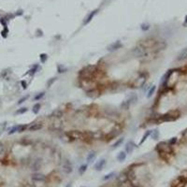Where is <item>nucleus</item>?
Instances as JSON below:
<instances>
[{"label":"nucleus","instance_id":"nucleus-35","mask_svg":"<svg viewBox=\"0 0 187 187\" xmlns=\"http://www.w3.org/2000/svg\"><path fill=\"white\" fill-rule=\"evenodd\" d=\"M29 96H30L29 94H27V95H24L23 97H22V98H21V99H20V100H19L18 103H17V104H18V105H21V104H23V102H25V101L27 100L28 98H29Z\"/></svg>","mask_w":187,"mask_h":187},{"label":"nucleus","instance_id":"nucleus-37","mask_svg":"<svg viewBox=\"0 0 187 187\" xmlns=\"http://www.w3.org/2000/svg\"><path fill=\"white\" fill-rule=\"evenodd\" d=\"M45 95V93L44 92H42V93H39L38 94H37L35 97H34V100H39V99H41L43 96Z\"/></svg>","mask_w":187,"mask_h":187},{"label":"nucleus","instance_id":"nucleus-32","mask_svg":"<svg viewBox=\"0 0 187 187\" xmlns=\"http://www.w3.org/2000/svg\"><path fill=\"white\" fill-rule=\"evenodd\" d=\"M152 137H153V139L154 140H158V138H159V131L156 129V130H154V131H152Z\"/></svg>","mask_w":187,"mask_h":187},{"label":"nucleus","instance_id":"nucleus-42","mask_svg":"<svg viewBox=\"0 0 187 187\" xmlns=\"http://www.w3.org/2000/svg\"><path fill=\"white\" fill-rule=\"evenodd\" d=\"M8 33H9V30H8V28H5L4 30L1 32V35H2V37H7V36H8Z\"/></svg>","mask_w":187,"mask_h":187},{"label":"nucleus","instance_id":"nucleus-15","mask_svg":"<svg viewBox=\"0 0 187 187\" xmlns=\"http://www.w3.org/2000/svg\"><path fill=\"white\" fill-rule=\"evenodd\" d=\"M187 59V48L183 49L179 52V54L177 56V61H184Z\"/></svg>","mask_w":187,"mask_h":187},{"label":"nucleus","instance_id":"nucleus-2","mask_svg":"<svg viewBox=\"0 0 187 187\" xmlns=\"http://www.w3.org/2000/svg\"><path fill=\"white\" fill-rule=\"evenodd\" d=\"M132 53H133L134 57L137 58V59H144V58H146L147 55H148L147 50L144 49V48H142V47L139 46V45L133 49Z\"/></svg>","mask_w":187,"mask_h":187},{"label":"nucleus","instance_id":"nucleus-31","mask_svg":"<svg viewBox=\"0 0 187 187\" xmlns=\"http://www.w3.org/2000/svg\"><path fill=\"white\" fill-rule=\"evenodd\" d=\"M39 58H40V62H41L42 64H44V63H46L47 59H48V55H47L46 53H41L39 55Z\"/></svg>","mask_w":187,"mask_h":187},{"label":"nucleus","instance_id":"nucleus-22","mask_svg":"<svg viewBox=\"0 0 187 187\" xmlns=\"http://www.w3.org/2000/svg\"><path fill=\"white\" fill-rule=\"evenodd\" d=\"M155 89H156V86H155V85H153L152 87H150L149 91H148V93H147V97L150 98L153 96V94H154V92H155Z\"/></svg>","mask_w":187,"mask_h":187},{"label":"nucleus","instance_id":"nucleus-3","mask_svg":"<svg viewBox=\"0 0 187 187\" xmlns=\"http://www.w3.org/2000/svg\"><path fill=\"white\" fill-rule=\"evenodd\" d=\"M67 135L69 136L70 139L72 140H87V136L85 132L79 130H72L67 132Z\"/></svg>","mask_w":187,"mask_h":187},{"label":"nucleus","instance_id":"nucleus-34","mask_svg":"<svg viewBox=\"0 0 187 187\" xmlns=\"http://www.w3.org/2000/svg\"><path fill=\"white\" fill-rule=\"evenodd\" d=\"M37 68H38V65H36V66H34V67H33L32 69H30V70H29V71H28L27 73H28V74H30V75H31V76H33V75H34V74H35V73H36V72H37ZM27 73H26V74H27Z\"/></svg>","mask_w":187,"mask_h":187},{"label":"nucleus","instance_id":"nucleus-40","mask_svg":"<svg viewBox=\"0 0 187 187\" xmlns=\"http://www.w3.org/2000/svg\"><path fill=\"white\" fill-rule=\"evenodd\" d=\"M55 80H56V78H52V79H51L50 80H48V82H47V87H51V85H52V83H53Z\"/></svg>","mask_w":187,"mask_h":187},{"label":"nucleus","instance_id":"nucleus-24","mask_svg":"<svg viewBox=\"0 0 187 187\" xmlns=\"http://www.w3.org/2000/svg\"><path fill=\"white\" fill-rule=\"evenodd\" d=\"M40 108H41V105L39 104V103H36L35 105H34V107H33V112L35 113V114H37L39 110H40Z\"/></svg>","mask_w":187,"mask_h":187},{"label":"nucleus","instance_id":"nucleus-20","mask_svg":"<svg viewBox=\"0 0 187 187\" xmlns=\"http://www.w3.org/2000/svg\"><path fill=\"white\" fill-rule=\"evenodd\" d=\"M152 131L153 130H148L147 132H145V134L143 135V137H142V139H141V140H140V145H142L143 143H144V141L148 138H149V136H151V134H152Z\"/></svg>","mask_w":187,"mask_h":187},{"label":"nucleus","instance_id":"nucleus-29","mask_svg":"<svg viewBox=\"0 0 187 187\" xmlns=\"http://www.w3.org/2000/svg\"><path fill=\"white\" fill-rule=\"evenodd\" d=\"M17 131H18V125H14L12 126L11 128H9L8 134H9V135H12V134H14V133L17 132Z\"/></svg>","mask_w":187,"mask_h":187},{"label":"nucleus","instance_id":"nucleus-36","mask_svg":"<svg viewBox=\"0 0 187 187\" xmlns=\"http://www.w3.org/2000/svg\"><path fill=\"white\" fill-rule=\"evenodd\" d=\"M27 110H28L27 108H22V109H18V110L16 111V114H23V113H25Z\"/></svg>","mask_w":187,"mask_h":187},{"label":"nucleus","instance_id":"nucleus-13","mask_svg":"<svg viewBox=\"0 0 187 187\" xmlns=\"http://www.w3.org/2000/svg\"><path fill=\"white\" fill-rule=\"evenodd\" d=\"M32 179L33 181H35V182H44L46 180V177L41 173L35 172L32 175Z\"/></svg>","mask_w":187,"mask_h":187},{"label":"nucleus","instance_id":"nucleus-38","mask_svg":"<svg viewBox=\"0 0 187 187\" xmlns=\"http://www.w3.org/2000/svg\"><path fill=\"white\" fill-rule=\"evenodd\" d=\"M5 153V146L2 142H0V156H2Z\"/></svg>","mask_w":187,"mask_h":187},{"label":"nucleus","instance_id":"nucleus-17","mask_svg":"<svg viewBox=\"0 0 187 187\" xmlns=\"http://www.w3.org/2000/svg\"><path fill=\"white\" fill-rule=\"evenodd\" d=\"M127 179H128L127 174H125V172H123L117 177V181L119 182V183H125V182L127 181Z\"/></svg>","mask_w":187,"mask_h":187},{"label":"nucleus","instance_id":"nucleus-43","mask_svg":"<svg viewBox=\"0 0 187 187\" xmlns=\"http://www.w3.org/2000/svg\"><path fill=\"white\" fill-rule=\"evenodd\" d=\"M21 83H22V85H23V89L27 88V83H26V81H25V80H22V81H21Z\"/></svg>","mask_w":187,"mask_h":187},{"label":"nucleus","instance_id":"nucleus-21","mask_svg":"<svg viewBox=\"0 0 187 187\" xmlns=\"http://www.w3.org/2000/svg\"><path fill=\"white\" fill-rule=\"evenodd\" d=\"M95 152L94 151H92V152H90L88 154H87V157H86V160H87V162L90 163V162H92V160H93L94 157H95Z\"/></svg>","mask_w":187,"mask_h":187},{"label":"nucleus","instance_id":"nucleus-12","mask_svg":"<svg viewBox=\"0 0 187 187\" xmlns=\"http://www.w3.org/2000/svg\"><path fill=\"white\" fill-rule=\"evenodd\" d=\"M136 147L137 146H136L133 141H128L125 144V152L126 154H130V153H132L134 151Z\"/></svg>","mask_w":187,"mask_h":187},{"label":"nucleus","instance_id":"nucleus-4","mask_svg":"<svg viewBox=\"0 0 187 187\" xmlns=\"http://www.w3.org/2000/svg\"><path fill=\"white\" fill-rule=\"evenodd\" d=\"M187 183V175H180L171 183V187H185Z\"/></svg>","mask_w":187,"mask_h":187},{"label":"nucleus","instance_id":"nucleus-16","mask_svg":"<svg viewBox=\"0 0 187 187\" xmlns=\"http://www.w3.org/2000/svg\"><path fill=\"white\" fill-rule=\"evenodd\" d=\"M42 127H43V125L40 124V123H36V124H33L31 125L28 127V130L30 131V132H35V131H38L42 129Z\"/></svg>","mask_w":187,"mask_h":187},{"label":"nucleus","instance_id":"nucleus-5","mask_svg":"<svg viewBox=\"0 0 187 187\" xmlns=\"http://www.w3.org/2000/svg\"><path fill=\"white\" fill-rule=\"evenodd\" d=\"M147 76L148 75L146 74V73H141L140 74V76L136 79V80L134 81V87H137V88H141V87H143V85L146 83V81H147Z\"/></svg>","mask_w":187,"mask_h":187},{"label":"nucleus","instance_id":"nucleus-25","mask_svg":"<svg viewBox=\"0 0 187 187\" xmlns=\"http://www.w3.org/2000/svg\"><path fill=\"white\" fill-rule=\"evenodd\" d=\"M123 142H124V139H123V138L119 139V140H117L116 142L112 145V149H116V148H118V147H120Z\"/></svg>","mask_w":187,"mask_h":187},{"label":"nucleus","instance_id":"nucleus-18","mask_svg":"<svg viewBox=\"0 0 187 187\" xmlns=\"http://www.w3.org/2000/svg\"><path fill=\"white\" fill-rule=\"evenodd\" d=\"M97 9H95V10H94V11H92L91 13L89 14L88 15V17H86V19H85V21H84V25L85 24H87V23H89L92 20H93V18L94 17V15L97 13Z\"/></svg>","mask_w":187,"mask_h":187},{"label":"nucleus","instance_id":"nucleus-23","mask_svg":"<svg viewBox=\"0 0 187 187\" xmlns=\"http://www.w3.org/2000/svg\"><path fill=\"white\" fill-rule=\"evenodd\" d=\"M131 103L129 100H125V101H124V102L121 104V109H128L129 107H130Z\"/></svg>","mask_w":187,"mask_h":187},{"label":"nucleus","instance_id":"nucleus-7","mask_svg":"<svg viewBox=\"0 0 187 187\" xmlns=\"http://www.w3.org/2000/svg\"><path fill=\"white\" fill-rule=\"evenodd\" d=\"M155 40L153 39V38H147V39H145V40H141V41L139 42V46L142 47V48H144V49H151L152 47L154 45V43H155Z\"/></svg>","mask_w":187,"mask_h":187},{"label":"nucleus","instance_id":"nucleus-11","mask_svg":"<svg viewBox=\"0 0 187 187\" xmlns=\"http://www.w3.org/2000/svg\"><path fill=\"white\" fill-rule=\"evenodd\" d=\"M105 165H106V160L105 159H101V160H99L97 161L96 163L94 164V168L96 170V171H101L104 167H105Z\"/></svg>","mask_w":187,"mask_h":187},{"label":"nucleus","instance_id":"nucleus-39","mask_svg":"<svg viewBox=\"0 0 187 187\" xmlns=\"http://www.w3.org/2000/svg\"><path fill=\"white\" fill-rule=\"evenodd\" d=\"M140 28H141L142 31H147V30L150 28V25L149 24H146V23H143V24H141Z\"/></svg>","mask_w":187,"mask_h":187},{"label":"nucleus","instance_id":"nucleus-9","mask_svg":"<svg viewBox=\"0 0 187 187\" xmlns=\"http://www.w3.org/2000/svg\"><path fill=\"white\" fill-rule=\"evenodd\" d=\"M122 47H123L122 42L120 41V40H117V41L111 43L110 45H109V46L107 47V50H108V51H109V52H113V51H117V50H119V49H121Z\"/></svg>","mask_w":187,"mask_h":187},{"label":"nucleus","instance_id":"nucleus-33","mask_svg":"<svg viewBox=\"0 0 187 187\" xmlns=\"http://www.w3.org/2000/svg\"><path fill=\"white\" fill-rule=\"evenodd\" d=\"M115 175V172H110L107 174V175H105L104 177H103V181H108V180H109V179H111L113 176Z\"/></svg>","mask_w":187,"mask_h":187},{"label":"nucleus","instance_id":"nucleus-8","mask_svg":"<svg viewBox=\"0 0 187 187\" xmlns=\"http://www.w3.org/2000/svg\"><path fill=\"white\" fill-rule=\"evenodd\" d=\"M122 132V128L120 127L119 125L115 126L111 131H109V133L108 134L107 136V140H113L114 138H116L117 136L119 135V134H121Z\"/></svg>","mask_w":187,"mask_h":187},{"label":"nucleus","instance_id":"nucleus-30","mask_svg":"<svg viewBox=\"0 0 187 187\" xmlns=\"http://www.w3.org/2000/svg\"><path fill=\"white\" fill-rule=\"evenodd\" d=\"M57 71L59 73H64L66 71V67H65V65H57Z\"/></svg>","mask_w":187,"mask_h":187},{"label":"nucleus","instance_id":"nucleus-41","mask_svg":"<svg viewBox=\"0 0 187 187\" xmlns=\"http://www.w3.org/2000/svg\"><path fill=\"white\" fill-rule=\"evenodd\" d=\"M176 142H177V138H172L171 140H169V141H168V144H169V145H170V146H173V145L175 144Z\"/></svg>","mask_w":187,"mask_h":187},{"label":"nucleus","instance_id":"nucleus-44","mask_svg":"<svg viewBox=\"0 0 187 187\" xmlns=\"http://www.w3.org/2000/svg\"><path fill=\"white\" fill-rule=\"evenodd\" d=\"M187 23V16H185V23H184V24Z\"/></svg>","mask_w":187,"mask_h":187},{"label":"nucleus","instance_id":"nucleus-14","mask_svg":"<svg viewBox=\"0 0 187 187\" xmlns=\"http://www.w3.org/2000/svg\"><path fill=\"white\" fill-rule=\"evenodd\" d=\"M41 165H42V162H41V159L40 158H37L36 159L32 164V170L33 171H37V170H39L40 168H41Z\"/></svg>","mask_w":187,"mask_h":187},{"label":"nucleus","instance_id":"nucleus-10","mask_svg":"<svg viewBox=\"0 0 187 187\" xmlns=\"http://www.w3.org/2000/svg\"><path fill=\"white\" fill-rule=\"evenodd\" d=\"M63 171L65 174H70V173L73 171V167H72V164L70 163L69 160L65 159L63 164Z\"/></svg>","mask_w":187,"mask_h":187},{"label":"nucleus","instance_id":"nucleus-1","mask_svg":"<svg viewBox=\"0 0 187 187\" xmlns=\"http://www.w3.org/2000/svg\"><path fill=\"white\" fill-rule=\"evenodd\" d=\"M97 73V67L95 65H87L79 72V77L81 79L90 80Z\"/></svg>","mask_w":187,"mask_h":187},{"label":"nucleus","instance_id":"nucleus-27","mask_svg":"<svg viewBox=\"0 0 187 187\" xmlns=\"http://www.w3.org/2000/svg\"><path fill=\"white\" fill-rule=\"evenodd\" d=\"M27 125H18V131L19 133H22V132H24V131L27 129Z\"/></svg>","mask_w":187,"mask_h":187},{"label":"nucleus","instance_id":"nucleus-28","mask_svg":"<svg viewBox=\"0 0 187 187\" xmlns=\"http://www.w3.org/2000/svg\"><path fill=\"white\" fill-rule=\"evenodd\" d=\"M87 168H88L87 165H82V166H80L79 168V173L80 174V175H82V174L87 170Z\"/></svg>","mask_w":187,"mask_h":187},{"label":"nucleus","instance_id":"nucleus-26","mask_svg":"<svg viewBox=\"0 0 187 187\" xmlns=\"http://www.w3.org/2000/svg\"><path fill=\"white\" fill-rule=\"evenodd\" d=\"M51 116H54L56 118H61V117L63 116V112L59 110V109H56V110H54L51 113Z\"/></svg>","mask_w":187,"mask_h":187},{"label":"nucleus","instance_id":"nucleus-19","mask_svg":"<svg viewBox=\"0 0 187 187\" xmlns=\"http://www.w3.org/2000/svg\"><path fill=\"white\" fill-rule=\"evenodd\" d=\"M126 153L125 152V151H122V152H120L119 154H118V155H117V160L119 161V162H123V161H125L126 159Z\"/></svg>","mask_w":187,"mask_h":187},{"label":"nucleus","instance_id":"nucleus-6","mask_svg":"<svg viewBox=\"0 0 187 187\" xmlns=\"http://www.w3.org/2000/svg\"><path fill=\"white\" fill-rule=\"evenodd\" d=\"M168 46V44H167V42L166 41H156L154 43V45L151 49L153 50V51L154 52H159V51H164L166 48Z\"/></svg>","mask_w":187,"mask_h":187}]
</instances>
